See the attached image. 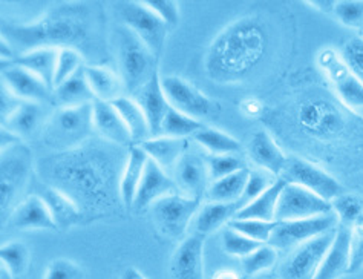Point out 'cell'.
<instances>
[{
  "label": "cell",
  "mask_w": 363,
  "mask_h": 279,
  "mask_svg": "<svg viewBox=\"0 0 363 279\" xmlns=\"http://www.w3.org/2000/svg\"><path fill=\"white\" fill-rule=\"evenodd\" d=\"M40 197L50 209L57 229L66 230L75 226L82 218V209L77 201L55 186H43Z\"/></svg>",
  "instance_id": "obj_27"
},
{
  "label": "cell",
  "mask_w": 363,
  "mask_h": 279,
  "mask_svg": "<svg viewBox=\"0 0 363 279\" xmlns=\"http://www.w3.org/2000/svg\"><path fill=\"white\" fill-rule=\"evenodd\" d=\"M2 84L23 102L52 100V89L35 74L14 62L2 63Z\"/></svg>",
  "instance_id": "obj_16"
},
{
  "label": "cell",
  "mask_w": 363,
  "mask_h": 279,
  "mask_svg": "<svg viewBox=\"0 0 363 279\" xmlns=\"http://www.w3.org/2000/svg\"><path fill=\"white\" fill-rule=\"evenodd\" d=\"M213 279H240V276L233 270H219L216 272Z\"/></svg>",
  "instance_id": "obj_54"
},
{
  "label": "cell",
  "mask_w": 363,
  "mask_h": 279,
  "mask_svg": "<svg viewBox=\"0 0 363 279\" xmlns=\"http://www.w3.org/2000/svg\"><path fill=\"white\" fill-rule=\"evenodd\" d=\"M334 16L337 21L348 28L363 30V2H337L333 8Z\"/></svg>",
  "instance_id": "obj_46"
},
{
  "label": "cell",
  "mask_w": 363,
  "mask_h": 279,
  "mask_svg": "<svg viewBox=\"0 0 363 279\" xmlns=\"http://www.w3.org/2000/svg\"><path fill=\"white\" fill-rule=\"evenodd\" d=\"M248 177H250V170L245 168L240 172H235L232 175L212 181L207 189V195L212 201H216V203L238 204V201L241 199L244 194Z\"/></svg>",
  "instance_id": "obj_34"
},
{
  "label": "cell",
  "mask_w": 363,
  "mask_h": 279,
  "mask_svg": "<svg viewBox=\"0 0 363 279\" xmlns=\"http://www.w3.org/2000/svg\"><path fill=\"white\" fill-rule=\"evenodd\" d=\"M204 128V123L195 120L189 115L177 111L175 108H169L164 121H162L161 136L174 137V138H187L194 137L198 131Z\"/></svg>",
  "instance_id": "obj_37"
},
{
  "label": "cell",
  "mask_w": 363,
  "mask_h": 279,
  "mask_svg": "<svg viewBox=\"0 0 363 279\" xmlns=\"http://www.w3.org/2000/svg\"><path fill=\"white\" fill-rule=\"evenodd\" d=\"M286 182L282 178L276 180L272 187L267 189L261 197H257L250 204H247L236 214V219H257L273 223L276 221V207L281 197V192Z\"/></svg>",
  "instance_id": "obj_31"
},
{
  "label": "cell",
  "mask_w": 363,
  "mask_h": 279,
  "mask_svg": "<svg viewBox=\"0 0 363 279\" xmlns=\"http://www.w3.org/2000/svg\"><path fill=\"white\" fill-rule=\"evenodd\" d=\"M45 124V141L51 148L60 151L79 149L94 131L92 104L59 108Z\"/></svg>",
  "instance_id": "obj_4"
},
{
  "label": "cell",
  "mask_w": 363,
  "mask_h": 279,
  "mask_svg": "<svg viewBox=\"0 0 363 279\" xmlns=\"http://www.w3.org/2000/svg\"><path fill=\"white\" fill-rule=\"evenodd\" d=\"M351 239L352 227L339 224L336 238L325 255L323 263L314 279H339L342 275L350 273Z\"/></svg>",
  "instance_id": "obj_23"
},
{
  "label": "cell",
  "mask_w": 363,
  "mask_h": 279,
  "mask_svg": "<svg viewBox=\"0 0 363 279\" xmlns=\"http://www.w3.org/2000/svg\"><path fill=\"white\" fill-rule=\"evenodd\" d=\"M84 77L91 86L95 100L112 103L113 100L123 97L124 83L121 75L106 68V66L86 65Z\"/></svg>",
  "instance_id": "obj_28"
},
{
  "label": "cell",
  "mask_w": 363,
  "mask_h": 279,
  "mask_svg": "<svg viewBox=\"0 0 363 279\" xmlns=\"http://www.w3.org/2000/svg\"><path fill=\"white\" fill-rule=\"evenodd\" d=\"M333 214L330 201L313 194L311 190L286 182L276 207V221H294Z\"/></svg>",
  "instance_id": "obj_14"
},
{
  "label": "cell",
  "mask_w": 363,
  "mask_h": 279,
  "mask_svg": "<svg viewBox=\"0 0 363 279\" xmlns=\"http://www.w3.org/2000/svg\"><path fill=\"white\" fill-rule=\"evenodd\" d=\"M116 11L123 25L140 37L157 59H160L166 45L169 25L158 17L145 2H120Z\"/></svg>",
  "instance_id": "obj_6"
},
{
  "label": "cell",
  "mask_w": 363,
  "mask_h": 279,
  "mask_svg": "<svg viewBox=\"0 0 363 279\" xmlns=\"http://www.w3.org/2000/svg\"><path fill=\"white\" fill-rule=\"evenodd\" d=\"M33 172V153L25 144L18 143L16 146L2 151L0 161V209L2 218L5 214H11L16 198L21 195L28 185ZM9 217V215H8Z\"/></svg>",
  "instance_id": "obj_5"
},
{
  "label": "cell",
  "mask_w": 363,
  "mask_h": 279,
  "mask_svg": "<svg viewBox=\"0 0 363 279\" xmlns=\"http://www.w3.org/2000/svg\"><path fill=\"white\" fill-rule=\"evenodd\" d=\"M57 175L65 182H68V189L74 194H82L86 199L99 198L101 194H106V185L109 175L95 165L89 163L80 152H69L68 158L62 160V165L57 168Z\"/></svg>",
  "instance_id": "obj_7"
},
{
  "label": "cell",
  "mask_w": 363,
  "mask_h": 279,
  "mask_svg": "<svg viewBox=\"0 0 363 279\" xmlns=\"http://www.w3.org/2000/svg\"><path fill=\"white\" fill-rule=\"evenodd\" d=\"M43 106L42 103L23 102L18 111L8 121L2 123V126L14 132L17 137L25 138L30 137L31 133L42 124L43 117Z\"/></svg>",
  "instance_id": "obj_35"
},
{
  "label": "cell",
  "mask_w": 363,
  "mask_h": 279,
  "mask_svg": "<svg viewBox=\"0 0 363 279\" xmlns=\"http://www.w3.org/2000/svg\"><path fill=\"white\" fill-rule=\"evenodd\" d=\"M83 267L72 259L57 258L46 267L45 279H84Z\"/></svg>",
  "instance_id": "obj_47"
},
{
  "label": "cell",
  "mask_w": 363,
  "mask_h": 279,
  "mask_svg": "<svg viewBox=\"0 0 363 279\" xmlns=\"http://www.w3.org/2000/svg\"><path fill=\"white\" fill-rule=\"evenodd\" d=\"M120 279H146L137 267H126L120 275Z\"/></svg>",
  "instance_id": "obj_53"
},
{
  "label": "cell",
  "mask_w": 363,
  "mask_h": 279,
  "mask_svg": "<svg viewBox=\"0 0 363 279\" xmlns=\"http://www.w3.org/2000/svg\"><path fill=\"white\" fill-rule=\"evenodd\" d=\"M147 161H149L147 153L143 151L138 144H133V146L129 148L126 163H124V168L118 182V195L124 207L132 209L141 178L145 175Z\"/></svg>",
  "instance_id": "obj_25"
},
{
  "label": "cell",
  "mask_w": 363,
  "mask_h": 279,
  "mask_svg": "<svg viewBox=\"0 0 363 279\" xmlns=\"http://www.w3.org/2000/svg\"><path fill=\"white\" fill-rule=\"evenodd\" d=\"M318 65L347 108H363V82L348 68L342 55L327 48L319 53Z\"/></svg>",
  "instance_id": "obj_9"
},
{
  "label": "cell",
  "mask_w": 363,
  "mask_h": 279,
  "mask_svg": "<svg viewBox=\"0 0 363 279\" xmlns=\"http://www.w3.org/2000/svg\"><path fill=\"white\" fill-rule=\"evenodd\" d=\"M152 11L161 17L169 26H175L179 22V6L172 0H146L145 2Z\"/></svg>",
  "instance_id": "obj_49"
},
{
  "label": "cell",
  "mask_w": 363,
  "mask_h": 279,
  "mask_svg": "<svg viewBox=\"0 0 363 279\" xmlns=\"http://www.w3.org/2000/svg\"><path fill=\"white\" fill-rule=\"evenodd\" d=\"M207 168L210 180L216 181L245 169V163L235 153H230V155H210L207 158Z\"/></svg>",
  "instance_id": "obj_42"
},
{
  "label": "cell",
  "mask_w": 363,
  "mask_h": 279,
  "mask_svg": "<svg viewBox=\"0 0 363 279\" xmlns=\"http://www.w3.org/2000/svg\"><path fill=\"white\" fill-rule=\"evenodd\" d=\"M238 207L236 203H216V201H210L204 204L195 218V230L196 234L207 236L210 234L216 232L219 227H223L225 223L236 217Z\"/></svg>",
  "instance_id": "obj_32"
},
{
  "label": "cell",
  "mask_w": 363,
  "mask_h": 279,
  "mask_svg": "<svg viewBox=\"0 0 363 279\" xmlns=\"http://www.w3.org/2000/svg\"><path fill=\"white\" fill-rule=\"evenodd\" d=\"M281 178L290 185H298L311 190L313 194L330 201V203L342 195V186L336 178L331 177L327 170L303 158H289Z\"/></svg>",
  "instance_id": "obj_12"
},
{
  "label": "cell",
  "mask_w": 363,
  "mask_h": 279,
  "mask_svg": "<svg viewBox=\"0 0 363 279\" xmlns=\"http://www.w3.org/2000/svg\"><path fill=\"white\" fill-rule=\"evenodd\" d=\"M52 102L59 108H75V106L92 104L95 102L94 92L84 77V68L57 86L52 91Z\"/></svg>",
  "instance_id": "obj_29"
},
{
  "label": "cell",
  "mask_w": 363,
  "mask_h": 279,
  "mask_svg": "<svg viewBox=\"0 0 363 279\" xmlns=\"http://www.w3.org/2000/svg\"><path fill=\"white\" fill-rule=\"evenodd\" d=\"M204 241L199 234L184 238L172 259L174 279H204Z\"/></svg>",
  "instance_id": "obj_18"
},
{
  "label": "cell",
  "mask_w": 363,
  "mask_h": 279,
  "mask_svg": "<svg viewBox=\"0 0 363 279\" xmlns=\"http://www.w3.org/2000/svg\"><path fill=\"white\" fill-rule=\"evenodd\" d=\"M175 186V180H172L169 172L158 166L154 160L149 158L145 169V175L141 178L135 199H133L132 210H147L161 198L174 194Z\"/></svg>",
  "instance_id": "obj_17"
},
{
  "label": "cell",
  "mask_w": 363,
  "mask_h": 279,
  "mask_svg": "<svg viewBox=\"0 0 363 279\" xmlns=\"http://www.w3.org/2000/svg\"><path fill=\"white\" fill-rule=\"evenodd\" d=\"M83 55L79 50H72V48H63L59 50V57H57V68L54 77V89L60 86L72 75L80 72L84 68Z\"/></svg>",
  "instance_id": "obj_40"
},
{
  "label": "cell",
  "mask_w": 363,
  "mask_h": 279,
  "mask_svg": "<svg viewBox=\"0 0 363 279\" xmlns=\"http://www.w3.org/2000/svg\"><path fill=\"white\" fill-rule=\"evenodd\" d=\"M270 177V174H265L262 170H250V177H248L244 194L241 199L238 201V207H240V210L247 204H250L257 197H261L267 189L274 185L276 181H273Z\"/></svg>",
  "instance_id": "obj_45"
},
{
  "label": "cell",
  "mask_w": 363,
  "mask_h": 279,
  "mask_svg": "<svg viewBox=\"0 0 363 279\" xmlns=\"http://www.w3.org/2000/svg\"><path fill=\"white\" fill-rule=\"evenodd\" d=\"M21 137H17L14 132L2 126V131H0V146H2V151H6L9 148L16 146V144L21 143Z\"/></svg>",
  "instance_id": "obj_51"
},
{
  "label": "cell",
  "mask_w": 363,
  "mask_h": 279,
  "mask_svg": "<svg viewBox=\"0 0 363 279\" xmlns=\"http://www.w3.org/2000/svg\"><path fill=\"white\" fill-rule=\"evenodd\" d=\"M223 246H224L225 253L238 256V258H245L247 255H250L252 252H255V250H257L264 244L253 241V239L238 234L236 230L227 227L223 235Z\"/></svg>",
  "instance_id": "obj_44"
},
{
  "label": "cell",
  "mask_w": 363,
  "mask_h": 279,
  "mask_svg": "<svg viewBox=\"0 0 363 279\" xmlns=\"http://www.w3.org/2000/svg\"><path fill=\"white\" fill-rule=\"evenodd\" d=\"M269 48V30L256 16H245L225 26L206 54V72L213 82L236 83L248 77Z\"/></svg>",
  "instance_id": "obj_1"
},
{
  "label": "cell",
  "mask_w": 363,
  "mask_h": 279,
  "mask_svg": "<svg viewBox=\"0 0 363 279\" xmlns=\"http://www.w3.org/2000/svg\"><path fill=\"white\" fill-rule=\"evenodd\" d=\"M92 123L94 129L108 141L117 146H133L129 129L112 103L95 100L92 103Z\"/></svg>",
  "instance_id": "obj_22"
},
{
  "label": "cell",
  "mask_w": 363,
  "mask_h": 279,
  "mask_svg": "<svg viewBox=\"0 0 363 279\" xmlns=\"http://www.w3.org/2000/svg\"><path fill=\"white\" fill-rule=\"evenodd\" d=\"M278 223L279 224L273 232L269 244L276 250H286L291 247H299L313 238L334 230L339 226V219L333 212V214L327 215L294 221H278Z\"/></svg>",
  "instance_id": "obj_11"
},
{
  "label": "cell",
  "mask_w": 363,
  "mask_h": 279,
  "mask_svg": "<svg viewBox=\"0 0 363 279\" xmlns=\"http://www.w3.org/2000/svg\"><path fill=\"white\" fill-rule=\"evenodd\" d=\"M138 146L147 153L150 160H154L158 166L166 172H174L179 160L187 153V138L174 137H150L146 141L138 143Z\"/></svg>",
  "instance_id": "obj_26"
},
{
  "label": "cell",
  "mask_w": 363,
  "mask_h": 279,
  "mask_svg": "<svg viewBox=\"0 0 363 279\" xmlns=\"http://www.w3.org/2000/svg\"><path fill=\"white\" fill-rule=\"evenodd\" d=\"M57 57H59V50H55V48H40V50L28 51L17 55L14 63L35 74L54 91Z\"/></svg>",
  "instance_id": "obj_30"
},
{
  "label": "cell",
  "mask_w": 363,
  "mask_h": 279,
  "mask_svg": "<svg viewBox=\"0 0 363 279\" xmlns=\"http://www.w3.org/2000/svg\"><path fill=\"white\" fill-rule=\"evenodd\" d=\"M248 153L255 165L265 170L267 174L276 177H282L286 163H289V158L278 146V143L267 131H257L255 133L250 146H248Z\"/></svg>",
  "instance_id": "obj_24"
},
{
  "label": "cell",
  "mask_w": 363,
  "mask_h": 279,
  "mask_svg": "<svg viewBox=\"0 0 363 279\" xmlns=\"http://www.w3.org/2000/svg\"><path fill=\"white\" fill-rule=\"evenodd\" d=\"M91 30L89 6L63 4L54 6L39 21L26 25H4L2 37L13 46L16 55L40 48H77L84 43Z\"/></svg>",
  "instance_id": "obj_2"
},
{
  "label": "cell",
  "mask_w": 363,
  "mask_h": 279,
  "mask_svg": "<svg viewBox=\"0 0 363 279\" xmlns=\"http://www.w3.org/2000/svg\"><path fill=\"white\" fill-rule=\"evenodd\" d=\"M342 59L345 60L348 68L363 82V38H351L343 46Z\"/></svg>",
  "instance_id": "obj_48"
},
{
  "label": "cell",
  "mask_w": 363,
  "mask_h": 279,
  "mask_svg": "<svg viewBox=\"0 0 363 279\" xmlns=\"http://www.w3.org/2000/svg\"><path fill=\"white\" fill-rule=\"evenodd\" d=\"M117 50L124 88L130 94H137L157 72L155 62L158 59L145 42L124 25L117 31Z\"/></svg>",
  "instance_id": "obj_3"
},
{
  "label": "cell",
  "mask_w": 363,
  "mask_h": 279,
  "mask_svg": "<svg viewBox=\"0 0 363 279\" xmlns=\"http://www.w3.org/2000/svg\"><path fill=\"white\" fill-rule=\"evenodd\" d=\"M241 109L242 112H245L247 115H252V117H255V115H257L261 112L262 109V104L257 102L256 99H247L244 100V103L241 104Z\"/></svg>",
  "instance_id": "obj_52"
},
{
  "label": "cell",
  "mask_w": 363,
  "mask_h": 279,
  "mask_svg": "<svg viewBox=\"0 0 363 279\" xmlns=\"http://www.w3.org/2000/svg\"><path fill=\"white\" fill-rule=\"evenodd\" d=\"M135 100L138 102L140 108L146 115L152 137H160L162 121H164L170 104L166 99L164 91H162L161 77L158 71L152 75V79L135 94Z\"/></svg>",
  "instance_id": "obj_20"
},
{
  "label": "cell",
  "mask_w": 363,
  "mask_h": 279,
  "mask_svg": "<svg viewBox=\"0 0 363 279\" xmlns=\"http://www.w3.org/2000/svg\"><path fill=\"white\" fill-rule=\"evenodd\" d=\"M175 185L183 190V195L201 199L204 192L208 189L210 174L207 161L201 160L195 153H186L179 160L175 170Z\"/></svg>",
  "instance_id": "obj_21"
},
{
  "label": "cell",
  "mask_w": 363,
  "mask_h": 279,
  "mask_svg": "<svg viewBox=\"0 0 363 279\" xmlns=\"http://www.w3.org/2000/svg\"><path fill=\"white\" fill-rule=\"evenodd\" d=\"M337 227L330 232L310 239L294 250L282 267L284 279H314L323 263L325 255L330 250Z\"/></svg>",
  "instance_id": "obj_13"
},
{
  "label": "cell",
  "mask_w": 363,
  "mask_h": 279,
  "mask_svg": "<svg viewBox=\"0 0 363 279\" xmlns=\"http://www.w3.org/2000/svg\"><path fill=\"white\" fill-rule=\"evenodd\" d=\"M276 259H278V250L270 244H264L250 255H247L245 258L241 259L242 270L247 275H256L265 270H270L276 264Z\"/></svg>",
  "instance_id": "obj_41"
},
{
  "label": "cell",
  "mask_w": 363,
  "mask_h": 279,
  "mask_svg": "<svg viewBox=\"0 0 363 279\" xmlns=\"http://www.w3.org/2000/svg\"><path fill=\"white\" fill-rule=\"evenodd\" d=\"M150 209L161 232L170 238H179L201 209V199L172 194L157 201Z\"/></svg>",
  "instance_id": "obj_10"
},
{
  "label": "cell",
  "mask_w": 363,
  "mask_h": 279,
  "mask_svg": "<svg viewBox=\"0 0 363 279\" xmlns=\"http://www.w3.org/2000/svg\"><path fill=\"white\" fill-rule=\"evenodd\" d=\"M161 84L172 108L189 117L203 121L219 114V104L215 100L207 97L204 92L181 77L167 75L161 79Z\"/></svg>",
  "instance_id": "obj_8"
},
{
  "label": "cell",
  "mask_w": 363,
  "mask_h": 279,
  "mask_svg": "<svg viewBox=\"0 0 363 279\" xmlns=\"http://www.w3.org/2000/svg\"><path fill=\"white\" fill-rule=\"evenodd\" d=\"M298 121L305 132L319 138L336 136L343 128L342 114L325 100H307L301 103Z\"/></svg>",
  "instance_id": "obj_15"
},
{
  "label": "cell",
  "mask_w": 363,
  "mask_h": 279,
  "mask_svg": "<svg viewBox=\"0 0 363 279\" xmlns=\"http://www.w3.org/2000/svg\"><path fill=\"white\" fill-rule=\"evenodd\" d=\"M8 224L17 230H55L57 224L40 195L21 201L8 217Z\"/></svg>",
  "instance_id": "obj_19"
},
{
  "label": "cell",
  "mask_w": 363,
  "mask_h": 279,
  "mask_svg": "<svg viewBox=\"0 0 363 279\" xmlns=\"http://www.w3.org/2000/svg\"><path fill=\"white\" fill-rule=\"evenodd\" d=\"M22 103L23 100L18 99L17 95H14L2 84V89H0V117H2V123L11 119L18 108H21Z\"/></svg>",
  "instance_id": "obj_50"
},
{
  "label": "cell",
  "mask_w": 363,
  "mask_h": 279,
  "mask_svg": "<svg viewBox=\"0 0 363 279\" xmlns=\"http://www.w3.org/2000/svg\"><path fill=\"white\" fill-rule=\"evenodd\" d=\"M0 263L5 270L14 276V279L22 278L31 263V253L21 241H11L0 247Z\"/></svg>",
  "instance_id": "obj_38"
},
{
  "label": "cell",
  "mask_w": 363,
  "mask_h": 279,
  "mask_svg": "<svg viewBox=\"0 0 363 279\" xmlns=\"http://www.w3.org/2000/svg\"><path fill=\"white\" fill-rule=\"evenodd\" d=\"M112 104L118 111L124 124L129 129L133 144L146 141L152 137L146 115L135 99L123 95V97L113 100Z\"/></svg>",
  "instance_id": "obj_33"
},
{
  "label": "cell",
  "mask_w": 363,
  "mask_h": 279,
  "mask_svg": "<svg viewBox=\"0 0 363 279\" xmlns=\"http://www.w3.org/2000/svg\"><path fill=\"white\" fill-rule=\"evenodd\" d=\"M333 212L336 214L339 224L352 227L356 224V221L363 214V206L360 201L352 195H339L336 199L331 201Z\"/></svg>",
  "instance_id": "obj_43"
},
{
  "label": "cell",
  "mask_w": 363,
  "mask_h": 279,
  "mask_svg": "<svg viewBox=\"0 0 363 279\" xmlns=\"http://www.w3.org/2000/svg\"><path fill=\"white\" fill-rule=\"evenodd\" d=\"M199 146L204 148L210 155H230L242 149V144L230 133L215 128H203L194 136Z\"/></svg>",
  "instance_id": "obj_36"
},
{
  "label": "cell",
  "mask_w": 363,
  "mask_h": 279,
  "mask_svg": "<svg viewBox=\"0 0 363 279\" xmlns=\"http://www.w3.org/2000/svg\"><path fill=\"white\" fill-rule=\"evenodd\" d=\"M278 221H273V223H267V221H257V219H236L233 218L228 227L236 230L238 234H241L247 238L253 239L261 244H269L272 235L278 227Z\"/></svg>",
  "instance_id": "obj_39"
}]
</instances>
